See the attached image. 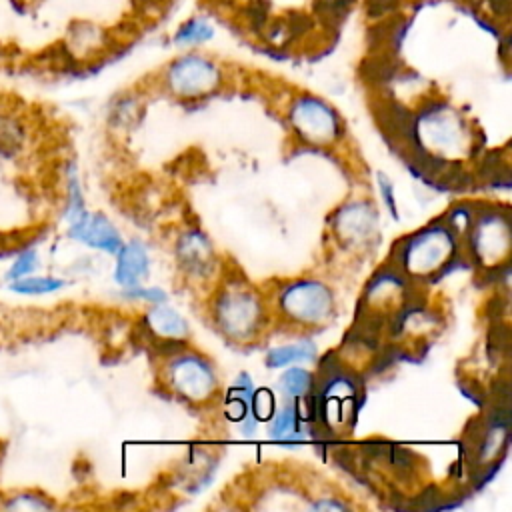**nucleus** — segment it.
<instances>
[{
    "instance_id": "4be33fe9",
    "label": "nucleus",
    "mask_w": 512,
    "mask_h": 512,
    "mask_svg": "<svg viewBox=\"0 0 512 512\" xmlns=\"http://www.w3.org/2000/svg\"><path fill=\"white\" fill-rule=\"evenodd\" d=\"M126 294H128V296L146 298V300L152 302V304H158V302H164V300H166V292H164V290H160V288H142L140 284L134 286V288H126Z\"/></svg>"
},
{
    "instance_id": "9d476101",
    "label": "nucleus",
    "mask_w": 512,
    "mask_h": 512,
    "mask_svg": "<svg viewBox=\"0 0 512 512\" xmlns=\"http://www.w3.org/2000/svg\"><path fill=\"white\" fill-rule=\"evenodd\" d=\"M176 252L180 264L194 276H204L212 268V246L208 238L198 230H188L184 236H180Z\"/></svg>"
},
{
    "instance_id": "ddd939ff",
    "label": "nucleus",
    "mask_w": 512,
    "mask_h": 512,
    "mask_svg": "<svg viewBox=\"0 0 512 512\" xmlns=\"http://www.w3.org/2000/svg\"><path fill=\"white\" fill-rule=\"evenodd\" d=\"M214 36H216L214 22L204 14H194L178 24V28L172 34V42L178 48L194 50V48L210 42Z\"/></svg>"
},
{
    "instance_id": "20e7f679",
    "label": "nucleus",
    "mask_w": 512,
    "mask_h": 512,
    "mask_svg": "<svg viewBox=\"0 0 512 512\" xmlns=\"http://www.w3.org/2000/svg\"><path fill=\"white\" fill-rule=\"evenodd\" d=\"M278 308L290 322L314 326L332 316L334 294L318 280H296L280 288Z\"/></svg>"
},
{
    "instance_id": "39448f33",
    "label": "nucleus",
    "mask_w": 512,
    "mask_h": 512,
    "mask_svg": "<svg viewBox=\"0 0 512 512\" xmlns=\"http://www.w3.org/2000/svg\"><path fill=\"white\" fill-rule=\"evenodd\" d=\"M288 120L294 132L314 146L332 144L342 130L338 112L326 100L312 94H300L290 102Z\"/></svg>"
},
{
    "instance_id": "1a4fd4ad",
    "label": "nucleus",
    "mask_w": 512,
    "mask_h": 512,
    "mask_svg": "<svg viewBox=\"0 0 512 512\" xmlns=\"http://www.w3.org/2000/svg\"><path fill=\"white\" fill-rule=\"evenodd\" d=\"M334 228L342 242H348V244L366 242L368 238H372L376 230V212L366 202H354L336 212Z\"/></svg>"
},
{
    "instance_id": "f3484780",
    "label": "nucleus",
    "mask_w": 512,
    "mask_h": 512,
    "mask_svg": "<svg viewBox=\"0 0 512 512\" xmlns=\"http://www.w3.org/2000/svg\"><path fill=\"white\" fill-rule=\"evenodd\" d=\"M314 386V378L306 368H288L278 380V388L286 400L304 398Z\"/></svg>"
},
{
    "instance_id": "f257e3e1",
    "label": "nucleus",
    "mask_w": 512,
    "mask_h": 512,
    "mask_svg": "<svg viewBox=\"0 0 512 512\" xmlns=\"http://www.w3.org/2000/svg\"><path fill=\"white\" fill-rule=\"evenodd\" d=\"M456 230L446 222H434L400 240L392 252L398 270L410 276H430L456 258Z\"/></svg>"
},
{
    "instance_id": "5701e85b",
    "label": "nucleus",
    "mask_w": 512,
    "mask_h": 512,
    "mask_svg": "<svg viewBox=\"0 0 512 512\" xmlns=\"http://www.w3.org/2000/svg\"><path fill=\"white\" fill-rule=\"evenodd\" d=\"M378 182H380V188H382V196H386V204H388V210H390L392 214H396V210H394V198H392V186H390V182H388L384 176H380V178H378Z\"/></svg>"
},
{
    "instance_id": "dca6fc26",
    "label": "nucleus",
    "mask_w": 512,
    "mask_h": 512,
    "mask_svg": "<svg viewBox=\"0 0 512 512\" xmlns=\"http://www.w3.org/2000/svg\"><path fill=\"white\" fill-rule=\"evenodd\" d=\"M314 352H316V346L312 340H302V342H296V344H284V346H278V348H272L266 356V364L270 368H282V366H288L292 362H298V360H310L314 358Z\"/></svg>"
},
{
    "instance_id": "4468645a",
    "label": "nucleus",
    "mask_w": 512,
    "mask_h": 512,
    "mask_svg": "<svg viewBox=\"0 0 512 512\" xmlns=\"http://www.w3.org/2000/svg\"><path fill=\"white\" fill-rule=\"evenodd\" d=\"M146 324L162 338L170 340H184L188 336L186 320L166 304H154L152 310L146 314Z\"/></svg>"
},
{
    "instance_id": "f8f14e48",
    "label": "nucleus",
    "mask_w": 512,
    "mask_h": 512,
    "mask_svg": "<svg viewBox=\"0 0 512 512\" xmlns=\"http://www.w3.org/2000/svg\"><path fill=\"white\" fill-rule=\"evenodd\" d=\"M252 394H254V386L248 374H240L228 394V402H226V414L230 420L240 422V432L250 436L256 430V418L252 416Z\"/></svg>"
},
{
    "instance_id": "a211bd4d",
    "label": "nucleus",
    "mask_w": 512,
    "mask_h": 512,
    "mask_svg": "<svg viewBox=\"0 0 512 512\" xmlns=\"http://www.w3.org/2000/svg\"><path fill=\"white\" fill-rule=\"evenodd\" d=\"M64 280L56 278V276H34L28 274L24 278L12 280L10 282V290L16 294H24V296H42V294H50L56 292L60 288H64Z\"/></svg>"
},
{
    "instance_id": "9b49d317",
    "label": "nucleus",
    "mask_w": 512,
    "mask_h": 512,
    "mask_svg": "<svg viewBox=\"0 0 512 512\" xmlns=\"http://www.w3.org/2000/svg\"><path fill=\"white\" fill-rule=\"evenodd\" d=\"M118 254V262H116V282L122 288H134L142 282V278H146L148 274V254L146 248L132 240L128 244H122V248L116 252Z\"/></svg>"
},
{
    "instance_id": "423d86ee",
    "label": "nucleus",
    "mask_w": 512,
    "mask_h": 512,
    "mask_svg": "<svg viewBox=\"0 0 512 512\" xmlns=\"http://www.w3.org/2000/svg\"><path fill=\"white\" fill-rule=\"evenodd\" d=\"M164 374H166V384L176 394H180L190 402H204L212 398L218 386V378L212 364L204 356L190 350L176 352L168 360Z\"/></svg>"
},
{
    "instance_id": "6ab92c4d",
    "label": "nucleus",
    "mask_w": 512,
    "mask_h": 512,
    "mask_svg": "<svg viewBox=\"0 0 512 512\" xmlns=\"http://www.w3.org/2000/svg\"><path fill=\"white\" fill-rule=\"evenodd\" d=\"M2 506L10 508V510H50V508H54V502L48 500V496H44L40 492L20 490V492L6 496Z\"/></svg>"
},
{
    "instance_id": "6e6552de",
    "label": "nucleus",
    "mask_w": 512,
    "mask_h": 512,
    "mask_svg": "<svg viewBox=\"0 0 512 512\" xmlns=\"http://www.w3.org/2000/svg\"><path fill=\"white\" fill-rule=\"evenodd\" d=\"M68 236L76 242L104 250L108 254H116L122 248L120 232L100 212H80L76 218L68 222Z\"/></svg>"
},
{
    "instance_id": "b1692460",
    "label": "nucleus",
    "mask_w": 512,
    "mask_h": 512,
    "mask_svg": "<svg viewBox=\"0 0 512 512\" xmlns=\"http://www.w3.org/2000/svg\"><path fill=\"white\" fill-rule=\"evenodd\" d=\"M394 2H414V0H394Z\"/></svg>"
},
{
    "instance_id": "412c9836",
    "label": "nucleus",
    "mask_w": 512,
    "mask_h": 512,
    "mask_svg": "<svg viewBox=\"0 0 512 512\" xmlns=\"http://www.w3.org/2000/svg\"><path fill=\"white\" fill-rule=\"evenodd\" d=\"M250 408H252V416H254L256 420H270L272 414L276 412L272 392L266 390V388L254 392V394H252V404H250Z\"/></svg>"
},
{
    "instance_id": "0eeeda50",
    "label": "nucleus",
    "mask_w": 512,
    "mask_h": 512,
    "mask_svg": "<svg viewBox=\"0 0 512 512\" xmlns=\"http://www.w3.org/2000/svg\"><path fill=\"white\" fill-rule=\"evenodd\" d=\"M470 232V252L478 262L484 264H498L502 258L508 256L510 250V222L506 214L496 210H488L480 214L476 220L468 224Z\"/></svg>"
},
{
    "instance_id": "7ed1b4c3",
    "label": "nucleus",
    "mask_w": 512,
    "mask_h": 512,
    "mask_svg": "<svg viewBox=\"0 0 512 512\" xmlns=\"http://www.w3.org/2000/svg\"><path fill=\"white\" fill-rule=\"evenodd\" d=\"M224 82L222 66L196 50H188L168 62L164 68V86L170 94L186 100L204 98L216 92Z\"/></svg>"
},
{
    "instance_id": "f03ea898",
    "label": "nucleus",
    "mask_w": 512,
    "mask_h": 512,
    "mask_svg": "<svg viewBox=\"0 0 512 512\" xmlns=\"http://www.w3.org/2000/svg\"><path fill=\"white\" fill-rule=\"evenodd\" d=\"M214 322L220 332L232 340H252L264 322V306L260 296L238 282L228 284L212 306Z\"/></svg>"
},
{
    "instance_id": "aec40b11",
    "label": "nucleus",
    "mask_w": 512,
    "mask_h": 512,
    "mask_svg": "<svg viewBox=\"0 0 512 512\" xmlns=\"http://www.w3.org/2000/svg\"><path fill=\"white\" fill-rule=\"evenodd\" d=\"M38 266V252L34 248H26L22 250L16 260L12 262L10 270L6 272V278L12 282V280H18V278H24L28 274H32Z\"/></svg>"
},
{
    "instance_id": "2eb2a0df",
    "label": "nucleus",
    "mask_w": 512,
    "mask_h": 512,
    "mask_svg": "<svg viewBox=\"0 0 512 512\" xmlns=\"http://www.w3.org/2000/svg\"><path fill=\"white\" fill-rule=\"evenodd\" d=\"M268 434L270 438L282 444H296L304 440V434L298 428V412H296L294 400H286V404L272 414Z\"/></svg>"
}]
</instances>
